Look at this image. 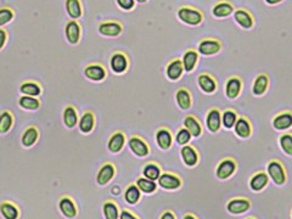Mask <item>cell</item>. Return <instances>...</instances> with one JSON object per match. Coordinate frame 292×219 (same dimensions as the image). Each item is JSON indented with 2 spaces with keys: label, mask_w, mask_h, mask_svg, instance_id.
Wrapping results in <instances>:
<instances>
[{
  "label": "cell",
  "mask_w": 292,
  "mask_h": 219,
  "mask_svg": "<svg viewBox=\"0 0 292 219\" xmlns=\"http://www.w3.org/2000/svg\"><path fill=\"white\" fill-rule=\"evenodd\" d=\"M128 146L132 152L136 156H138V157H146L150 153V147L147 143L138 135H133L129 138Z\"/></svg>",
  "instance_id": "obj_8"
},
{
  "label": "cell",
  "mask_w": 292,
  "mask_h": 219,
  "mask_svg": "<svg viewBox=\"0 0 292 219\" xmlns=\"http://www.w3.org/2000/svg\"><path fill=\"white\" fill-rule=\"evenodd\" d=\"M84 75L88 79L94 80V82H101L106 78V70L99 63H94V65H89L85 68Z\"/></svg>",
  "instance_id": "obj_25"
},
{
  "label": "cell",
  "mask_w": 292,
  "mask_h": 219,
  "mask_svg": "<svg viewBox=\"0 0 292 219\" xmlns=\"http://www.w3.org/2000/svg\"><path fill=\"white\" fill-rule=\"evenodd\" d=\"M181 160H183L184 164L189 168H193L197 165L198 161H200V156H198L196 147L190 145H184L180 150Z\"/></svg>",
  "instance_id": "obj_13"
},
{
  "label": "cell",
  "mask_w": 292,
  "mask_h": 219,
  "mask_svg": "<svg viewBox=\"0 0 292 219\" xmlns=\"http://www.w3.org/2000/svg\"><path fill=\"white\" fill-rule=\"evenodd\" d=\"M95 126V117L92 112H85L79 119V129L83 133L88 134L94 129Z\"/></svg>",
  "instance_id": "obj_33"
},
{
  "label": "cell",
  "mask_w": 292,
  "mask_h": 219,
  "mask_svg": "<svg viewBox=\"0 0 292 219\" xmlns=\"http://www.w3.org/2000/svg\"><path fill=\"white\" fill-rule=\"evenodd\" d=\"M197 84L198 88H200L203 92H206V94H213V92L217 91V79L207 72H202L198 74Z\"/></svg>",
  "instance_id": "obj_10"
},
{
  "label": "cell",
  "mask_w": 292,
  "mask_h": 219,
  "mask_svg": "<svg viewBox=\"0 0 292 219\" xmlns=\"http://www.w3.org/2000/svg\"><path fill=\"white\" fill-rule=\"evenodd\" d=\"M206 127L211 133H218L222 127V112L218 107H212L206 113Z\"/></svg>",
  "instance_id": "obj_6"
},
{
  "label": "cell",
  "mask_w": 292,
  "mask_h": 219,
  "mask_svg": "<svg viewBox=\"0 0 292 219\" xmlns=\"http://www.w3.org/2000/svg\"><path fill=\"white\" fill-rule=\"evenodd\" d=\"M246 219H256V218H254V217H249V218H246Z\"/></svg>",
  "instance_id": "obj_53"
},
{
  "label": "cell",
  "mask_w": 292,
  "mask_h": 219,
  "mask_svg": "<svg viewBox=\"0 0 292 219\" xmlns=\"http://www.w3.org/2000/svg\"><path fill=\"white\" fill-rule=\"evenodd\" d=\"M126 140L127 139L123 131H116L110 138L109 144H107V148L110 150V152L118 153L124 147V145H126Z\"/></svg>",
  "instance_id": "obj_27"
},
{
  "label": "cell",
  "mask_w": 292,
  "mask_h": 219,
  "mask_svg": "<svg viewBox=\"0 0 292 219\" xmlns=\"http://www.w3.org/2000/svg\"><path fill=\"white\" fill-rule=\"evenodd\" d=\"M183 73H184V67L181 60H179V58H174V60L169 61V63L166 67V74L169 80L175 82V80H178L179 78L183 75Z\"/></svg>",
  "instance_id": "obj_19"
},
{
  "label": "cell",
  "mask_w": 292,
  "mask_h": 219,
  "mask_svg": "<svg viewBox=\"0 0 292 219\" xmlns=\"http://www.w3.org/2000/svg\"><path fill=\"white\" fill-rule=\"evenodd\" d=\"M6 32L4 31V29H0V50H1L2 48H4L5 45V41H6Z\"/></svg>",
  "instance_id": "obj_48"
},
{
  "label": "cell",
  "mask_w": 292,
  "mask_h": 219,
  "mask_svg": "<svg viewBox=\"0 0 292 219\" xmlns=\"http://www.w3.org/2000/svg\"><path fill=\"white\" fill-rule=\"evenodd\" d=\"M264 1H266L268 5H276V4H280V2L284 1V0H264Z\"/></svg>",
  "instance_id": "obj_50"
},
{
  "label": "cell",
  "mask_w": 292,
  "mask_h": 219,
  "mask_svg": "<svg viewBox=\"0 0 292 219\" xmlns=\"http://www.w3.org/2000/svg\"><path fill=\"white\" fill-rule=\"evenodd\" d=\"M136 186L139 187L140 191L145 192V194H152V192L156 191L157 189L156 182H155L154 180L147 179L145 177L138 178V180H136Z\"/></svg>",
  "instance_id": "obj_39"
},
{
  "label": "cell",
  "mask_w": 292,
  "mask_h": 219,
  "mask_svg": "<svg viewBox=\"0 0 292 219\" xmlns=\"http://www.w3.org/2000/svg\"><path fill=\"white\" fill-rule=\"evenodd\" d=\"M198 61V53L195 49H188V50L184 53L183 58H181V62H183L184 71L188 73L193 72L195 70V67L197 66Z\"/></svg>",
  "instance_id": "obj_24"
},
{
  "label": "cell",
  "mask_w": 292,
  "mask_h": 219,
  "mask_svg": "<svg viewBox=\"0 0 292 219\" xmlns=\"http://www.w3.org/2000/svg\"><path fill=\"white\" fill-rule=\"evenodd\" d=\"M269 83H271V79H269V75L267 73L257 74V77L253 80V84H252V94L254 96H263L268 90Z\"/></svg>",
  "instance_id": "obj_17"
},
{
  "label": "cell",
  "mask_w": 292,
  "mask_h": 219,
  "mask_svg": "<svg viewBox=\"0 0 292 219\" xmlns=\"http://www.w3.org/2000/svg\"><path fill=\"white\" fill-rule=\"evenodd\" d=\"M110 66H111V70L114 71L115 73H117V74L124 73L129 66L128 57H127L126 54L117 51V53H115L114 55L111 56V60H110Z\"/></svg>",
  "instance_id": "obj_15"
},
{
  "label": "cell",
  "mask_w": 292,
  "mask_h": 219,
  "mask_svg": "<svg viewBox=\"0 0 292 219\" xmlns=\"http://www.w3.org/2000/svg\"><path fill=\"white\" fill-rule=\"evenodd\" d=\"M273 127L275 130H288L292 127V111H281L273 118Z\"/></svg>",
  "instance_id": "obj_14"
},
{
  "label": "cell",
  "mask_w": 292,
  "mask_h": 219,
  "mask_svg": "<svg viewBox=\"0 0 292 219\" xmlns=\"http://www.w3.org/2000/svg\"><path fill=\"white\" fill-rule=\"evenodd\" d=\"M156 141L161 150H169L172 147V144H173V136H172V133L169 131V129L164 128V127L157 129Z\"/></svg>",
  "instance_id": "obj_21"
},
{
  "label": "cell",
  "mask_w": 292,
  "mask_h": 219,
  "mask_svg": "<svg viewBox=\"0 0 292 219\" xmlns=\"http://www.w3.org/2000/svg\"><path fill=\"white\" fill-rule=\"evenodd\" d=\"M191 138H193V135H191L190 131H189L186 128L179 129L178 133H176V135H175L176 143H178L179 145H181V146L188 145V144L190 143Z\"/></svg>",
  "instance_id": "obj_44"
},
{
  "label": "cell",
  "mask_w": 292,
  "mask_h": 219,
  "mask_svg": "<svg viewBox=\"0 0 292 219\" xmlns=\"http://www.w3.org/2000/svg\"><path fill=\"white\" fill-rule=\"evenodd\" d=\"M237 169V163L234 158L225 157L220 161L215 168V175L218 179L225 180L229 179L233 174H235Z\"/></svg>",
  "instance_id": "obj_4"
},
{
  "label": "cell",
  "mask_w": 292,
  "mask_h": 219,
  "mask_svg": "<svg viewBox=\"0 0 292 219\" xmlns=\"http://www.w3.org/2000/svg\"><path fill=\"white\" fill-rule=\"evenodd\" d=\"M183 219H197V218H196V216H194V214L188 213V214H185V216H184Z\"/></svg>",
  "instance_id": "obj_51"
},
{
  "label": "cell",
  "mask_w": 292,
  "mask_h": 219,
  "mask_svg": "<svg viewBox=\"0 0 292 219\" xmlns=\"http://www.w3.org/2000/svg\"><path fill=\"white\" fill-rule=\"evenodd\" d=\"M14 123V118H12V114L10 112L4 111L0 114V133L4 134L6 131L10 130V128L12 127Z\"/></svg>",
  "instance_id": "obj_43"
},
{
  "label": "cell",
  "mask_w": 292,
  "mask_h": 219,
  "mask_svg": "<svg viewBox=\"0 0 292 219\" xmlns=\"http://www.w3.org/2000/svg\"><path fill=\"white\" fill-rule=\"evenodd\" d=\"M19 91H21L22 94L26 95V96L36 97V96H39V95H40L41 89H40V87L37 84V83L26 82V83H23L21 87H19Z\"/></svg>",
  "instance_id": "obj_38"
},
{
  "label": "cell",
  "mask_w": 292,
  "mask_h": 219,
  "mask_svg": "<svg viewBox=\"0 0 292 219\" xmlns=\"http://www.w3.org/2000/svg\"><path fill=\"white\" fill-rule=\"evenodd\" d=\"M38 129L36 128V127H29V128H27L26 130H24V133L22 134V145L24 146V147H31V146H33L34 144L37 143V140H38Z\"/></svg>",
  "instance_id": "obj_31"
},
{
  "label": "cell",
  "mask_w": 292,
  "mask_h": 219,
  "mask_svg": "<svg viewBox=\"0 0 292 219\" xmlns=\"http://www.w3.org/2000/svg\"><path fill=\"white\" fill-rule=\"evenodd\" d=\"M58 208L67 218H75L77 216V207L70 197H62L58 202Z\"/></svg>",
  "instance_id": "obj_29"
},
{
  "label": "cell",
  "mask_w": 292,
  "mask_h": 219,
  "mask_svg": "<svg viewBox=\"0 0 292 219\" xmlns=\"http://www.w3.org/2000/svg\"><path fill=\"white\" fill-rule=\"evenodd\" d=\"M66 10L72 19H77L82 16V6L79 0H66Z\"/></svg>",
  "instance_id": "obj_35"
},
{
  "label": "cell",
  "mask_w": 292,
  "mask_h": 219,
  "mask_svg": "<svg viewBox=\"0 0 292 219\" xmlns=\"http://www.w3.org/2000/svg\"><path fill=\"white\" fill-rule=\"evenodd\" d=\"M140 190L136 186V184H131L127 187L126 192H124V200L128 202L129 204H136L138 203L139 200H140Z\"/></svg>",
  "instance_id": "obj_36"
},
{
  "label": "cell",
  "mask_w": 292,
  "mask_h": 219,
  "mask_svg": "<svg viewBox=\"0 0 292 219\" xmlns=\"http://www.w3.org/2000/svg\"><path fill=\"white\" fill-rule=\"evenodd\" d=\"M183 124H184V128L188 129L194 138H200V136L202 135L203 133L202 124L200 123L197 117L193 116V114H189V116H186L185 118H184Z\"/></svg>",
  "instance_id": "obj_20"
},
{
  "label": "cell",
  "mask_w": 292,
  "mask_h": 219,
  "mask_svg": "<svg viewBox=\"0 0 292 219\" xmlns=\"http://www.w3.org/2000/svg\"><path fill=\"white\" fill-rule=\"evenodd\" d=\"M19 104L22 109L24 110H31V111H34V110H38L39 106H40V102H39L38 99L32 96H22L19 97Z\"/></svg>",
  "instance_id": "obj_40"
},
{
  "label": "cell",
  "mask_w": 292,
  "mask_h": 219,
  "mask_svg": "<svg viewBox=\"0 0 292 219\" xmlns=\"http://www.w3.org/2000/svg\"><path fill=\"white\" fill-rule=\"evenodd\" d=\"M234 5L228 0L217 1L212 7V15L215 18H227L232 14H234Z\"/></svg>",
  "instance_id": "obj_16"
},
{
  "label": "cell",
  "mask_w": 292,
  "mask_h": 219,
  "mask_svg": "<svg viewBox=\"0 0 292 219\" xmlns=\"http://www.w3.org/2000/svg\"><path fill=\"white\" fill-rule=\"evenodd\" d=\"M66 38H67L68 43L71 44H77L80 39V26L78 24V22H76L75 19L68 22L66 24Z\"/></svg>",
  "instance_id": "obj_28"
},
{
  "label": "cell",
  "mask_w": 292,
  "mask_h": 219,
  "mask_svg": "<svg viewBox=\"0 0 292 219\" xmlns=\"http://www.w3.org/2000/svg\"><path fill=\"white\" fill-rule=\"evenodd\" d=\"M291 216H292V213H291Z\"/></svg>",
  "instance_id": "obj_54"
},
{
  "label": "cell",
  "mask_w": 292,
  "mask_h": 219,
  "mask_svg": "<svg viewBox=\"0 0 292 219\" xmlns=\"http://www.w3.org/2000/svg\"><path fill=\"white\" fill-rule=\"evenodd\" d=\"M267 174L269 179L274 182V184L278 186H283L286 182V172L285 167L279 160H271L267 164Z\"/></svg>",
  "instance_id": "obj_2"
},
{
  "label": "cell",
  "mask_w": 292,
  "mask_h": 219,
  "mask_svg": "<svg viewBox=\"0 0 292 219\" xmlns=\"http://www.w3.org/2000/svg\"><path fill=\"white\" fill-rule=\"evenodd\" d=\"M239 114L234 109H227L222 112V126L225 129H233L236 123Z\"/></svg>",
  "instance_id": "obj_30"
},
{
  "label": "cell",
  "mask_w": 292,
  "mask_h": 219,
  "mask_svg": "<svg viewBox=\"0 0 292 219\" xmlns=\"http://www.w3.org/2000/svg\"><path fill=\"white\" fill-rule=\"evenodd\" d=\"M117 4L124 11H131L136 6V1L134 0H117Z\"/></svg>",
  "instance_id": "obj_46"
},
{
  "label": "cell",
  "mask_w": 292,
  "mask_h": 219,
  "mask_svg": "<svg viewBox=\"0 0 292 219\" xmlns=\"http://www.w3.org/2000/svg\"><path fill=\"white\" fill-rule=\"evenodd\" d=\"M159 219H175V216H174V213L172 211H166L162 213Z\"/></svg>",
  "instance_id": "obj_49"
},
{
  "label": "cell",
  "mask_w": 292,
  "mask_h": 219,
  "mask_svg": "<svg viewBox=\"0 0 292 219\" xmlns=\"http://www.w3.org/2000/svg\"><path fill=\"white\" fill-rule=\"evenodd\" d=\"M116 174V168L112 163L107 162L100 168L99 173H97V182L99 185H106L107 182H110L112 180V178Z\"/></svg>",
  "instance_id": "obj_26"
},
{
  "label": "cell",
  "mask_w": 292,
  "mask_h": 219,
  "mask_svg": "<svg viewBox=\"0 0 292 219\" xmlns=\"http://www.w3.org/2000/svg\"><path fill=\"white\" fill-rule=\"evenodd\" d=\"M158 185L164 190H176L181 186L183 182L180 178L173 173H163L158 178Z\"/></svg>",
  "instance_id": "obj_12"
},
{
  "label": "cell",
  "mask_w": 292,
  "mask_h": 219,
  "mask_svg": "<svg viewBox=\"0 0 292 219\" xmlns=\"http://www.w3.org/2000/svg\"><path fill=\"white\" fill-rule=\"evenodd\" d=\"M269 177L267 172L259 170V172L254 173L250 179V189L254 192H259L268 185Z\"/></svg>",
  "instance_id": "obj_18"
},
{
  "label": "cell",
  "mask_w": 292,
  "mask_h": 219,
  "mask_svg": "<svg viewBox=\"0 0 292 219\" xmlns=\"http://www.w3.org/2000/svg\"><path fill=\"white\" fill-rule=\"evenodd\" d=\"M136 2H140V4H144V2H146L147 0H134Z\"/></svg>",
  "instance_id": "obj_52"
},
{
  "label": "cell",
  "mask_w": 292,
  "mask_h": 219,
  "mask_svg": "<svg viewBox=\"0 0 292 219\" xmlns=\"http://www.w3.org/2000/svg\"><path fill=\"white\" fill-rule=\"evenodd\" d=\"M123 31V27L119 22L109 21L102 22L99 26V32L105 36H118Z\"/></svg>",
  "instance_id": "obj_23"
},
{
  "label": "cell",
  "mask_w": 292,
  "mask_h": 219,
  "mask_svg": "<svg viewBox=\"0 0 292 219\" xmlns=\"http://www.w3.org/2000/svg\"><path fill=\"white\" fill-rule=\"evenodd\" d=\"M251 208V201L246 197H235L228 201L227 211L230 214H242L246 213Z\"/></svg>",
  "instance_id": "obj_7"
},
{
  "label": "cell",
  "mask_w": 292,
  "mask_h": 219,
  "mask_svg": "<svg viewBox=\"0 0 292 219\" xmlns=\"http://www.w3.org/2000/svg\"><path fill=\"white\" fill-rule=\"evenodd\" d=\"M0 212L5 219H17L19 216V208L11 202H2L0 204Z\"/></svg>",
  "instance_id": "obj_34"
},
{
  "label": "cell",
  "mask_w": 292,
  "mask_h": 219,
  "mask_svg": "<svg viewBox=\"0 0 292 219\" xmlns=\"http://www.w3.org/2000/svg\"><path fill=\"white\" fill-rule=\"evenodd\" d=\"M234 19L242 29H252L254 27V17L246 9H237L234 11Z\"/></svg>",
  "instance_id": "obj_11"
},
{
  "label": "cell",
  "mask_w": 292,
  "mask_h": 219,
  "mask_svg": "<svg viewBox=\"0 0 292 219\" xmlns=\"http://www.w3.org/2000/svg\"><path fill=\"white\" fill-rule=\"evenodd\" d=\"M119 219H139V218L136 216H134L132 212L127 211V209H123V211L121 212V214H119Z\"/></svg>",
  "instance_id": "obj_47"
},
{
  "label": "cell",
  "mask_w": 292,
  "mask_h": 219,
  "mask_svg": "<svg viewBox=\"0 0 292 219\" xmlns=\"http://www.w3.org/2000/svg\"><path fill=\"white\" fill-rule=\"evenodd\" d=\"M143 175L147 179L156 182V180H158L159 175H161V168L155 162L147 163L143 169Z\"/></svg>",
  "instance_id": "obj_37"
},
{
  "label": "cell",
  "mask_w": 292,
  "mask_h": 219,
  "mask_svg": "<svg viewBox=\"0 0 292 219\" xmlns=\"http://www.w3.org/2000/svg\"><path fill=\"white\" fill-rule=\"evenodd\" d=\"M242 88H244V80H242V78L236 74L230 75L227 79V82H225L224 88V92L227 99L232 100V101L236 100L237 97L240 96V94H241Z\"/></svg>",
  "instance_id": "obj_3"
},
{
  "label": "cell",
  "mask_w": 292,
  "mask_h": 219,
  "mask_svg": "<svg viewBox=\"0 0 292 219\" xmlns=\"http://www.w3.org/2000/svg\"><path fill=\"white\" fill-rule=\"evenodd\" d=\"M178 18L180 19L183 23L188 24V26H198L203 22V14L201 10L196 9V7L189 6H181L178 9Z\"/></svg>",
  "instance_id": "obj_1"
},
{
  "label": "cell",
  "mask_w": 292,
  "mask_h": 219,
  "mask_svg": "<svg viewBox=\"0 0 292 219\" xmlns=\"http://www.w3.org/2000/svg\"><path fill=\"white\" fill-rule=\"evenodd\" d=\"M63 123L68 129H72L77 126L78 116L77 111L73 106H67L63 111Z\"/></svg>",
  "instance_id": "obj_32"
},
{
  "label": "cell",
  "mask_w": 292,
  "mask_h": 219,
  "mask_svg": "<svg viewBox=\"0 0 292 219\" xmlns=\"http://www.w3.org/2000/svg\"><path fill=\"white\" fill-rule=\"evenodd\" d=\"M104 216L105 219H118L119 212L118 207L114 201H106L104 203Z\"/></svg>",
  "instance_id": "obj_41"
},
{
  "label": "cell",
  "mask_w": 292,
  "mask_h": 219,
  "mask_svg": "<svg viewBox=\"0 0 292 219\" xmlns=\"http://www.w3.org/2000/svg\"><path fill=\"white\" fill-rule=\"evenodd\" d=\"M223 48V44L219 39L215 38H206L198 43L197 53L203 56H213L217 55Z\"/></svg>",
  "instance_id": "obj_5"
},
{
  "label": "cell",
  "mask_w": 292,
  "mask_h": 219,
  "mask_svg": "<svg viewBox=\"0 0 292 219\" xmlns=\"http://www.w3.org/2000/svg\"><path fill=\"white\" fill-rule=\"evenodd\" d=\"M14 18V11L11 9H0V26L9 23Z\"/></svg>",
  "instance_id": "obj_45"
},
{
  "label": "cell",
  "mask_w": 292,
  "mask_h": 219,
  "mask_svg": "<svg viewBox=\"0 0 292 219\" xmlns=\"http://www.w3.org/2000/svg\"><path fill=\"white\" fill-rule=\"evenodd\" d=\"M234 131L237 138L240 139H249L253 133L252 123L246 116H239L236 123L234 126Z\"/></svg>",
  "instance_id": "obj_9"
},
{
  "label": "cell",
  "mask_w": 292,
  "mask_h": 219,
  "mask_svg": "<svg viewBox=\"0 0 292 219\" xmlns=\"http://www.w3.org/2000/svg\"><path fill=\"white\" fill-rule=\"evenodd\" d=\"M175 101L179 109L183 111H188L193 106V96L186 88H179L175 92Z\"/></svg>",
  "instance_id": "obj_22"
},
{
  "label": "cell",
  "mask_w": 292,
  "mask_h": 219,
  "mask_svg": "<svg viewBox=\"0 0 292 219\" xmlns=\"http://www.w3.org/2000/svg\"><path fill=\"white\" fill-rule=\"evenodd\" d=\"M279 144L284 152L288 156H292V133L288 131L279 138Z\"/></svg>",
  "instance_id": "obj_42"
}]
</instances>
